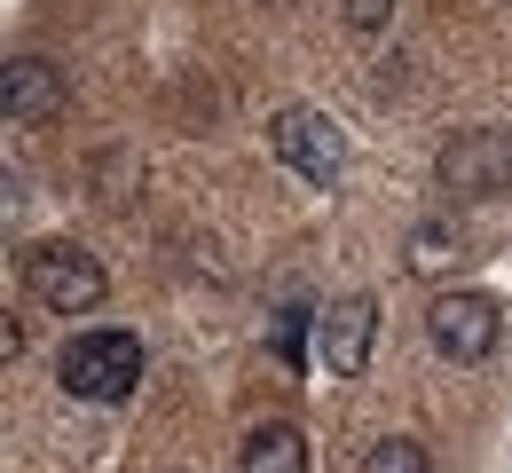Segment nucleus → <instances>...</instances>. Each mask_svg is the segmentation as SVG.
<instances>
[{"label": "nucleus", "mask_w": 512, "mask_h": 473, "mask_svg": "<svg viewBox=\"0 0 512 473\" xmlns=\"http://www.w3.org/2000/svg\"><path fill=\"white\" fill-rule=\"evenodd\" d=\"M56 379H64V395H79V403H127L134 379H142V339L134 332H79L56 355Z\"/></svg>", "instance_id": "nucleus-1"}, {"label": "nucleus", "mask_w": 512, "mask_h": 473, "mask_svg": "<svg viewBox=\"0 0 512 473\" xmlns=\"http://www.w3.org/2000/svg\"><path fill=\"white\" fill-rule=\"evenodd\" d=\"M24 284H32V300L56 308V316H95L103 292H111L103 261H95L87 245H64V237H48V245L24 253Z\"/></svg>", "instance_id": "nucleus-2"}, {"label": "nucleus", "mask_w": 512, "mask_h": 473, "mask_svg": "<svg viewBox=\"0 0 512 473\" xmlns=\"http://www.w3.org/2000/svg\"><path fill=\"white\" fill-rule=\"evenodd\" d=\"M268 150H276L300 182H316V190H331V182L347 174V127H339L331 111H316V103H284V111L268 119Z\"/></svg>", "instance_id": "nucleus-3"}, {"label": "nucleus", "mask_w": 512, "mask_h": 473, "mask_svg": "<svg viewBox=\"0 0 512 473\" xmlns=\"http://www.w3.org/2000/svg\"><path fill=\"white\" fill-rule=\"evenodd\" d=\"M426 339L442 347L449 363H489L497 339H505V308H497L489 292H442V300L426 308Z\"/></svg>", "instance_id": "nucleus-4"}, {"label": "nucleus", "mask_w": 512, "mask_h": 473, "mask_svg": "<svg viewBox=\"0 0 512 473\" xmlns=\"http://www.w3.org/2000/svg\"><path fill=\"white\" fill-rule=\"evenodd\" d=\"M434 174L457 198H497V190H512V135L505 127H465V135L442 142Z\"/></svg>", "instance_id": "nucleus-5"}, {"label": "nucleus", "mask_w": 512, "mask_h": 473, "mask_svg": "<svg viewBox=\"0 0 512 473\" xmlns=\"http://www.w3.org/2000/svg\"><path fill=\"white\" fill-rule=\"evenodd\" d=\"M371 339H379V300L371 292H347V300H331L316 316V363L331 379H363Z\"/></svg>", "instance_id": "nucleus-6"}, {"label": "nucleus", "mask_w": 512, "mask_h": 473, "mask_svg": "<svg viewBox=\"0 0 512 473\" xmlns=\"http://www.w3.org/2000/svg\"><path fill=\"white\" fill-rule=\"evenodd\" d=\"M64 103H71V87L48 56H8L0 64V119L8 127H48Z\"/></svg>", "instance_id": "nucleus-7"}, {"label": "nucleus", "mask_w": 512, "mask_h": 473, "mask_svg": "<svg viewBox=\"0 0 512 473\" xmlns=\"http://www.w3.org/2000/svg\"><path fill=\"white\" fill-rule=\"evenodd\" d=\"M237 473H308V434L292 426V418H268L245 434V450H237Z\"/></svg>", "instance_id": "nucleus-8"}, {"label": "nucleus", "mask_w": 512, "mask_h": 473, "mask_svg": "<svg viewBox=\"0 0 512 473\" xmlns=\"http://www.w3.org/2000/svg\"><path fill=\"white\" fill-rule=\"evenodd\" d=\"M410 276H449L457 261H473L465 253V229H449V221H426V229H410Z\"/></svg>", "instance_id": "nucleus-9"}, {"label": "nucleus", "mask_w": 512, "mask_h": 473, "mask_svg": "<svg viewBox=\"0 0 512 473\" xmlns=\"http://www.w3.org/2000/svg\"><path fill=\"white\" fill-rule=\"evenodd\" d=\"M363 473H434V458H426L410 434H386V442L363 450Z\"/></svg>", "instance_id": "nucleus-10"}, {"label": "nucleus", "mask_w": 512, "mask_h": 473, "mask_svg": "<svg viewBox=\"0 0 512 473\" xmlns=\"http://www.w3.org/2000/svg\"><path fill=\"white\" fill-rule=\"evenodd\" d=\"M386 16H394V0H347V24L355 32H386Z\"/></svg>", "instance_id": "nucleus-11"}, {"label": "nucleus", "mask_w": 512, "mask_h": 473, "mask_svg": "<svg viewBox=\"0 0 512 473\" xmlns=\"http://www.w3.org/2000/svg\"><path fill=\"white\" fill-rule=\"evenodd\" d=\"M300 324H308V316H284V324H276V355H284V363H300Z\"/></svg>", "instance_id": "nucleus-12"}, {"label": "nucleus", "mask_w": 512, "mask_h": 473, "mask_svg": "<svg viewBox=\"0 0 512 473\" xmlns=\"http://www.w3.org/2000/svg\"><path fill=\"white\" fill-rule=\"evenodd\" d=\"M16 355H24V324L0 308V363H16Z\"/></svg>", "instance_id": "nucleus-13"}]
</instances>
